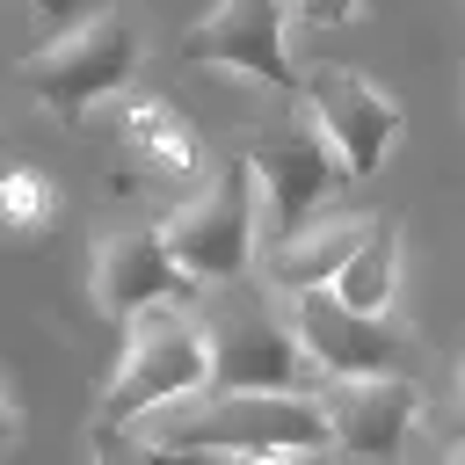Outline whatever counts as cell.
Masks as SVG:
<instances>
[{"label":"cell","mask_w":465,"mask_h":465,"mask_svg":"<svg viewBox=\"0 0 465 465\" xmlns=\"http://www.w3.org/2000/svg\"><path fill=\"white\" fill-rule=\"evenodd\" d=\"M145 436L203 458H320L334 450V421L320 392H196L145 414Z\"/></svg>","instance_id":"obj_1"},{"label":"cell","mask_w":465,"mask_h":465,"mask_svg":"<svg viewBox=\"0 0 465 465\" xmlns=\"http://www.w3.org/2000/svg\"><path fill=\"white\" fill-rule=\"evenodd\" d=\"M211 392V327L203 312L189 305H160V312H138L124 327V356L94 400V429H131L174 400H196Z\"/></svg>","instance_id":"obj_2"},{"label":"cell","mask_w":465,"mask_h":465,"mask_svg":"<svg viewBox=\"0 0 465 465\" xmlns=\"http://www.w3.org/2000/svg\"><path fill=\"white\" fill-rule=\"evenodd\" d=\"M218 291V283H211ZM211 327V392H327V371L298 341L291 305H269V283H232L203 312Z\"/></svg>","instance_id":"obj_3"},{"label":"cell","mask_w":465,"mask_h":465,"mask_svg":"<svg viewBox=\"0 0 465 465\" xmlns=\"http://www.w3.org/2000/svg\"><path fill=\"white\" fill-rule=\"evenodd\" d=\"M131 73H138V22L131 15H87L22 58V87L65 131H80L102 102H116L131 87Z\"/></svg>","instance_id":"obj_4"},{"label":"cell","mask_w":465,"mask_h":465,"mask_svg":"<svg viewBox=\"0 0 465 465\" xmlns=\"http://www.w3.org/2000/svg\"><path fill=\"white\" fill-rule=\"evenodd\" d=\"M174 262L196 276V283H240L262 269V189H254V167L247 153L225 160L203 189H189L167 218H160Z\"/></svg>","instance_id":"obj_5"},{"label":"cell","mask_w":465,"mask_h":465,"mask_svg":"<svg viewBox=\"0 0 465 465\" xmlns=\"http://www.w3.org/2000/svg\"><path fill=\"white\" fill-rule=\"evenodd\" d=\"M291 7L298 0H218L182 29V58L203 73H240L269 94H305V73L291 65Z\"/></svg>","instance_id":"obj_6"},{"label":"cell","mask_w":465,"mask_h":465,"mask_svg":"<svg viewBox=\"0 0 465 465\" xmlns=\"http://www.w3.org/2000/svg\"><path fill=\"white\" fill-rule=\"evenodd\" d=\"M87 291H94V312H102V320L131 327L138 312L196 305L211 283H196V276L174 262V247H167L160 225H116V232H102L94 254H87Z\"/></svg>","instance_id":"obj_7"},{"label":"cell","mask_w":465,"mask_h":465,"mask_svg":"<svg viewBox=\"0 0 465 465\" xmlns=\"http://www.w3.org/2000/svg\"><path fill=\"white\" fill-rule=\"evenodd\" d=\"M247 167H254V189H262V232L283 240L298 232L305 218L327 211V196L341 189V153L327 145V131L305 116V124H276L247 145Z\"/></svg>","instance_id":"obj_8"},{"label":"cell","mask_w":465,"mask_h":465,"mask_svg":"<svg viewBox=\"0 0 465 465\" xmlns=\"http://www.w3.org/2000/svg\"><path fill=\"white\" fill-rule=\"evenodd\" d=\"M291 320H298V341L312 349V363L334 378H392V371H414V327H400L392 312H349L334 291H298L283 298Z\"/></svg>","instance_id":"obj_9"},{"label":"cell","mask_w":465,"mask_h":465,"mask_svg":"<svg viewBox=\"0 0 465 465\" xmlns=\"http://www.w3.org/2000/svg\"><path fill=\"white\" fill-rule=\"evenodd\" d=\"M305 116L327 131V145L341 153L349 174H378L392 138H400V102L371 80V73H349V65H312L305 73Z\"/></svg>","instance_id":"obj_10"},{"label":"cell","mask_w":465,"mask_h":465,"mask_svg":"<svg viewBox=\"0 0 465 465\" xmlns=\"http://www.w3.org/2000/svg\"><path fill=\"white\" fill-rule=\"evenodd\" d=\"M320 400H327V421H334V450L349 465H400L407 436L421 429V407H429L407 371H392V378H334Z\"/></svg>","instance_id":"obj_11"},{"label":"cell","mask_w":465,"mask_h":465,"mask_svg":"<svg viewBox=\"0 0 465 465\" xmlns=\"http://www.w3.org/2000/svg\"><path fill=\"white\" fill-rule=\"evenodd\" d=\"M371 232H378V211H320V218H305L298 232L269 240L254 276H262L276 298H298V291H327V283L349 269V254H356Z\"/></svg>","instance_id":"obj_12"},{"label":"cell","mask_w":465,"mask_h":465,"mask_svg":"<svg viewBox=\"0 0 465 465\" xmlns=\"http://www.w3.org/2000/svg\"><path fill=\"white\" fill-rule=\"evenodd\" d=\"M124 145H131V167L145 174V182H160V189H189L196 174H203V145H196V131L174 116V102H160V94H138L131 109H124Z\"/></svg>","instance_id":"obj_13"},{"label":"cell","mask_w":465,"mask_h":465,"mask_svg":"<svg viewBox=\"0 0 465 465\" xmlns=\"http://www.w3.org/2000/svg\"><path fill=\"white\" fill-rule=\"evenodd\" d=\"M327 291L349 312H392V298H400V232H392V218H378V232L349 254V269Z\"/></svg>","instance_id":"obj_14"},{"label":"cell","mask_w":465,"mask_h":465,"mask_svg":"<svg viewBox=\"0 0 465 465\" xmlns=\"http://www.w3.org/2000/svg\"><path fill=\"white\" fill-rule=\"evenodd\" d=\"M51 218H58V189H51V174H36V167H7V174H0V232L29 240V232H44Z\"/></svg>","instance_id":"obj_15"},{"label":"cell","mask_w":465,"mask_h":465,"mask_svg":"<svg viewBox=\"0 0 465 465\" xmlns=\"http://www.w3.org/2000/svg\"><path fill=\"white\" fill-rule=\"evenodd\" d=\"M94 465H225V458H203V450H174L145 429H94Z\"/></svg>","instance_id":"obj_16"},{"label":"cell","mask_w":465,"mask_h":465,"mask_svg":"<svg viewBox=\"0 0 465 465\" xmlns=\"http://www.w3.org/2000/svg\"><path fill=\"white\" fill-rule=\"evenodd\" d=\"M356 15H363V0H298V22H312V29H341Z\"/></svg>","instance_id":"obj_17"},{"label":"cell","mask_w":465,"mask_h":465,"mask_svg":"<svg viewBox=\"0 0 465 465\" xmlns=\"http://www.w3.org/2000/svg\"><path fill=\"white\" fill-rule=\"evenodd\" d=\"M15 436H22V414H15V392L0 385V458L15 450Z\"/></svg>","instance_id":"obj_18"},{"label":"cell","mask_w":465,"mask_h":465,"mask_svg":"<svg viewBox=\"0 0 465 465\" xmlns=\"http://www.w3.org/2000/svg\"><path fill=\"white\" fill-rule=\"evenodd\" d=\"M29 7H36L44 22H58V29H73V22H87V15H80V0H29Z\"/></svg>","instance_id":"obj_19"},{"label":"cell","mask_w":465,"mask_h":465,"mask_svg":"<svg viewBox=\"0 0 465 465\" xmlns=\"http://www.w3.org/2000/svg\"><path fill=\"white\" fill-rule=\"evenodd\" d=\"M232 465H298V458H232Z\"/></svg>","instance_id":"obj_20"},{"label":"cell","mask_w":465,"mask_h":465,"mask_svg":"<svg viewBox=\"0 0 465 465\" xmlns=\"http://www.w3.org/2000/svg\"><path fill=\"white\" fill-rule=\"evenodd\" d=\"M443 465H465V443H450V450H443Z\"/></svg>","instance_id":"obj_21"},{"label":"cell","mask_w":465,"mask_h":465,"mask_svg":"<svg viewBox=\"0 0 465 465\" xmlns=\"http://www.w3.org/2000/svg\"><path fill=\"white\" fill-rule=\"evenodd\" d=\"M7 167H15V160H7V138H0V174H7Z\"/></svg>","instance_id":"obj_22"},{"label":"cell","mask_w":465,"mask_h":465,"mask_svg":"<svg viewBox=\"0 0 465 465\" xmlns=\"http://www.w3.org/2000/svg\"><path fill=\"white\" fill-rule=\"evenodd\" d=\"M458 385H465V378H458Z\"/></svg>","instance_id":"obj_23"}]
</instances>
